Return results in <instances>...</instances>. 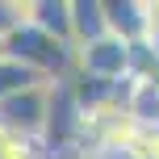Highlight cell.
I'll use <instances>...</instances> for the list:
<instances>
[{"label": "cell", "mask_w": 159, "mask_h": 159, "mask_svg": "<svg viewBox=\"0 0 159 159\" xmlns=\"http://www.w3.org/2000/svg\"><path fill=\"white\" fill-rule=\"evenodd\" d=\"M0 59H4V42H0Z\"/></svg>", "instance_id": "cell-10"}, {"label": "cell", "mask_w": 159, "mask_h": 159, "mask_svg": "<svg viewBox=\"0 0 159 159\" xmlns=\"http://www.w3.org/2000/svg\"><path fill=\"white\" fill-rule=\"evenodd\" d=\"M30 21L71 46V0H30Z\"/></svg>", "instance_id": "cell-6"}, {"label": "cell", "mask_w": 159, "mask_h": 159, "mask_svg": "<svg viewBox=\"0 0 159 159\" xmlns=\"http://www.w3.org/2000/svg\"><path fill=\"white\" fill-rule=\"evenodd\" d=\"M143 50L159 63V0H147V38H143Z\"/></svg>", "instance_id": "cell-9"}, {"label": "cell", "mask_w": 159, "mask_h": 159, "mask_svg": "<svg viewBox=\"0 0 159 159\" xmlns=\"http://www.w3.org/2000/svg\"><path fill=\"white\" fill-rule=\"evenodd\" d=\"M121 105H126L130 121L159 130V75H134L126 84V101Z\"/></svg>", "instance_id": "cell-4"}, {"label": "cell", "mask_w": 159, "mask_h": 159, "mask_svg": "<svg viewBox=\"0 0 159 159\" xmlns=\"http://www.w3.org/2000/svg\"><path fill=\"white\" fill-rule=\"evenodd\" d=\"M30 21V0H0V42H8Z\"/></svg>", "instance_id": "cell-8"}, {"label": "cell", "mask_w": 159, "mask_h": 159, "mask_svg": "<svg viewBox=\"0 0 159 159\" xmlns=\"http://www.w3.org/2000/svg\"><path fill=\"white\" fill-rule=\"evenodd\" d=\"M50 88L55 84H42V88H30L21 96H8L0 101V126L17 130L25 138H46V126H50Z\"/></svg>", "instance_id": "cell-2"}, {"label": "cell", "mask_w": 159, "mask_h": 159, "mask_svg": "<svg viewBox=\"0 0 159 159\" xmlns=\"http://www.w3.org/2000/svg\"><path fill=\"white\" fill-rule=\"evenodd\" d=\"M109 8V34L130 46H143L147 38V0H105Z\"/></svg>", "instance_id": "cell-3"}, {"label": "cell", "mask_w": 159, "mask_h": 159, "mask_svg": "<svg viewBox=\"0 0 159 159\" xmlns=\"http://www.w3.org/2000/svg\"><path fill=\"white\" fill-rule=\"evenodd\" d=\"M134 67H138V46H130V42L105 34V38L88 42V46H75V71L71 75L109 80V84H130V80H134Z\"/></svg>", "instance_id": "cell-1"}, {"label": "cell", "mask_w": 159, "mask_h": 159, "mask_svg": "<svg viewBox=\"0 0 159 159\" xmlns=\"http://www.w3.org/2000/svg\"><path fill=\"white\" fill-rule=\"evenodd\" d=\"M105 34H109L105 0H71V46H88Z\"/></svg>", "instance_id": "cell-5"}, {"label": "cell", "mask_w": 159, "mask_h": 159, "mask_svg": "<svg viewBox=\"0 0 159 159\" xmlns=\"http://www.w3.org/2000/svg\"><path fill=\"white\" fill-rule=\"evenodd\" d=\"M42 84H50L42 71H34V67H25L21 59H0V101H8V96H21V92H30V88H42Z\"/></svg>", "instance_id": "cell-7"}]
</instances>
